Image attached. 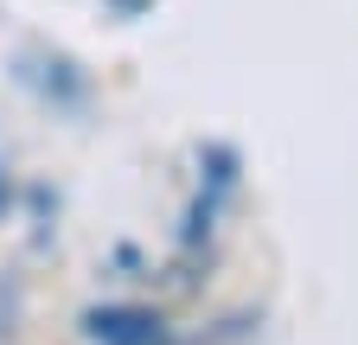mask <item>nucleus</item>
<instances>
[{"mask_svg": "<svg viewBox=\"0 0 358 345\" xmlns=\"http://www.w3.org/2000/svg\"><path fill=\"white\" fill-rule=\"evenodd\" d=\"M83 345H173V320L154 300H96L77 314Z\"/></svg>", "mask_w": 358, "mask_h": 345, "instance_id": "f257e3e1", "label": "nucleus"}, {"mask_svg": "<svg viewBox=\"0 0 358 345\" xmlns=\"http://www.w3.org/2000/svg\"><path fill=\"white\" fill-rule=\"evenodd\" d=\"M103 7H109L115 20H148V13H154V0H103Z\"/></svg>", "mask_w": 358, "mask_h": 345, "instance_id": "39448f33", "label": "nucleus"}, {"mask_svg": "<svg viewBox=\"0 0 358 345\" xmlns=\"http://www.w3.org/2000/svg\"><path fill=\"white\" fill-rule=\"evenodd\" d=\"M199 186H211V192H224V198H237V186H243V154L231 147V141H199Z\"/></svg>", "mask_w": 358, "mask_h": 345, "instance_id": "20e7f679", "label": "nucleus"}, {"mask_svg": "<svg viewBox=\"0 0 358 345\" xmlns=\"http://www.w3.org/2000/svg\"><path fill=\"white\" fill-rule=\"evenodd\" d=\"M20 83H32L58 115H77L90 103V71L77 58H64V52H26L20 58Z\"/></svg>", "mask_w": 358, "mask_h": 345, "instance_id": "f03ea898", "label": "nucleus"}, {"mask_svg": "<svg viewBox=\"0 0 358 345\" xmlns=\"http://www.w3.org/2000/svg\"><path fill=\"white\" fill-rule=\"evenodd\" d=\"M224 192H211V186H192V198H186V218H179V256H205L211 243H217V218H224Z\"/></svg>", "mask_w": 358, "mask_h": 345, "instance_id": "7ed1b4c3", "label": "nucleus"}, {"mask_svg": "<svg viewBox=\"0 0 358 345\" xmlns=\"http://www.w3.org/2000/svg\"><path fill=\"white\" fill-rule=\"evenodd\" d=\"M7 211H13V172L0 166V218H7Z\"/></svg>", "mask_w": 358, "mask_h": 345, "instance_id": "423d86ee", "label": "nucleus"}]
</instances>
